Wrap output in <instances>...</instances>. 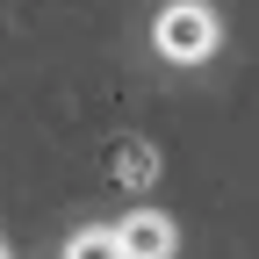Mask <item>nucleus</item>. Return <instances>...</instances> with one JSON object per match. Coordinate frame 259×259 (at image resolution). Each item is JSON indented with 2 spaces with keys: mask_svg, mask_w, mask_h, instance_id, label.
<instances>
[{
  "mask_svg": "<svg viewBox=\"0 0 259 259\" xmlns=\"http://www.w3.org/2000/svg\"><path fill=\"white\" fill-rule=\"evenodd\" d=\"M115 238H122L130 259H173V245H180L173 216H158V209H130V216L115 223Z\"/></svg>",
  "mask_w": 259,
  "mask_h": 259,
  "instance_id": "obj_2",
  "label": "nucleus"
},
{
  "mask_svg": "<svg viewBox=\"0 0 259 259\" xmlns=\"http://www.w3.org/2000/svg\"><path fill=\"white\" fill-rule=\"evenodd\" d=\"M151 173H158L151 151H130V158H122V180H151Z\"/></svg>",
  "mask_w": 259,
  "mask_h": 259,
  "instance_id": "obj_4",
  "label": "nucleus"
},
{
  "mask_svg": "<svg viewBox=\"0 0 259 259\" xmlns=\"http://www.w3.org/2000/svg\"><path fill=\"white\" fill-rule=\"evenodd\" d=\"M0 259H8V245H0Z\"/></svg>",
  "mask_w": 259,
  "mask_h": 259,
  "instance_id": "obj_5",
  "label": "nucleus"
},
{
  "mask_svg": "<svg viewBox=\"0 0 259 259\" xmlns=\"http://www.w3.org/2000/svg\"><path fill=\"white\" fill-rule=\"evenodd\" d=\"M151 36H158V51H166L173 65H202V58L223 44V29H216V15L202 8V0H173L166 15H158Z\"/></svg>",
  "mask_w": 259,
  "mask_h": 259,
  "instance_id": "obj_1",
  "label": "nucleus"
},
{
  "mask_svg": "<svg viewBox=\"0 0 259 259\" xmlns=\"http://www.w3.org/2000/svg\"><path fill=\"white\" fill-rule=\"evenodd\" d=\"M65 259H130L115 231H79L72 245H65Z\"/></svg>",
  "mask_w": 259,
  "mask_h": 259,
  "instance_id": "obj_3",
  "label": "nucleus"
}]
</instances>
